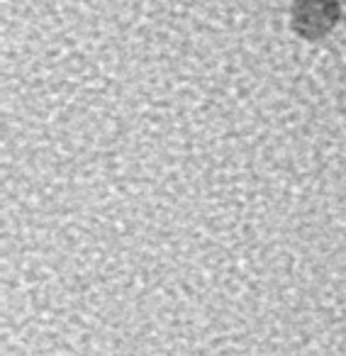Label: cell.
Masks as SVG:
<instances>
[{
	"instance_id": "obj_1",
	"label": "cell",
	"mask_w": 346,
	"mask_h": 356,
	"mask_svg": "<svg viewBox=\"0 0 346 356\" xmlns=\"http://www.w3.org/2000/svg\"><path fill=\"white\" fill-rule=\"evenodd\" d=\"M344 17L341 0H290L288 30L305 44H320L339 30Z\"/></svg>"
},
{
	"instance_id": "obj_2",
	"label": "cell",
	"mask_w": 346,
	"mask_h": 356,
	"mask_svg": "<svg viewBox=\"0 0 346 356\" xmlns=\"http://www.w3.org/2000/svg\"><path fill=\"white\" fill-rule=\"evenodd\" d=\"M341 6H344V13H346V0H341Z\"/></svg>"
}]
</instances>
